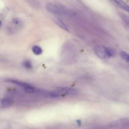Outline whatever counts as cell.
<instances>
[{
  "mask_svg": "<svg viewBox=\"0 0 129 129\" xmlns=\"http://www.w3.org/2000/svg\"><path fill=\"white\" fill-rule=\"evenodd\" d=\"M94 53L97 57L101 59L111 58L115 54L113 49L103 45L96 46L94 48Z\"/></svg>",
  "mask_w": 129,
  "mask_h": 129,
  "instance_id": "cell-1",
  "label": "cell"
},
{
  "mask_svg": "<svg viewBox=\"0 0 129 129\" xmlns=\"http://www.w3.org/2000/svg\"><path fill=\"white\" fill-rule=\"evenodd\" d=\"M1 26H2V22L0 21V27H1Z\"/></svg>",
  "mask_w": 129,
  "mask_h": 129,
  "instance_id": "cell-11",
  "label": "cell"
},
{
  "mask_svg": "<svg viewBox=\"0 0 129 129\" xmlns=\"http://www.w3.org/2000/svg\"><path fill=\"white\" fill-rule=\"evenodd\" d=\"M13 102L11 98L5 97L0 100V106L2 108H7L10 106Z\"/></svg>",
  "mask_w": 129,
  "mask_h": 129,
  "instance_id": "cell-5",
  "label": "cell"
},
{
  "mask_svg": "<svg viewBox=\"0 0 129 129\" xmlns=\"http://www.w3.org/2000/svg\"><path fill=\"white\" fill-rule=\"evenodd\" d=\"M23 66L27 69H31L32 68V64L29 60H25L23 63Z\"/></svg>",
  "mask_w": 129,
  "mask_h": 129,
  "instance_id": "cell-10",
  "label": "cell"
},
{
  "mask_svg": "<svg viewBox=\"0 0 129 129\" xmlns=\"http://www.w3.org/2000/svg\"><path fill=\"white\" fill-rule=\"evenodd\" d=\"M76 90L70 87H58L54 90L48 92V97H58L66 95H73L76 94Z\"/></svg>",
  "mask_w": 129,
  "mask_h": 129,
  "instance_id": "cell-2",
  "label": "cell"
},
{
  "mask_svg": "<svg viewBox=\"0 0 129 129\" xmlns=\"http://www.w3.org/2000/svg\"><path fill=\"white\" fill-rule=\"evenodd\" d=\"M113 1L119 8L126 12L129 13V5L125 3L122 0H111Z\"/></svg>",
  "mask_w": 129,
  "mask_h": 129,
  "instance_id": "cell-4",
  "label": "cell"
},
{
  "mask_svg": "<svg viewBox=\"0 0 129 129\" xmlns=\"http://www.w3.org/2000/svg\"><path fill=\"white\" fill-rule=\"evenodd\" d=\"M26 2L33 8H37L38 7V4L35 0H26Z\"/></svg>",
  "mask_w": 129,
  "mask_h": 129,
  "instance_id": "cell-9",
  "label": "cell"
},
{
  "mask_svg": "<svg viewBox=\"0 0 129 129\" xmlns=\"http://www.w3.org/2000/svg\"><path fill=\"white\" fill-rule=\"evenodd\" d=\"M120 56L121 58L124 60L125 61L129 62V54L124 52V51H121L120 52Z\"/></svg>",
  "mask_w": 129,
  "mask_h": 129,
  "instance_id": "cell-8",
  "label": "cell"
},
{
  "mask_svg": "<svg viewBox=\"0 0 129 129\" xmlns=\"http://www.w3.org/2000/svg\"><path fill=\"white\" fill-rule=\"evenodd\" d=\"M32 50L33 53L36 55H40L42 52V49H41V48L37 45L33 46L32 47Z\"/></svg>",
  "mask_w": 129,
  "mask_h": 129,
  "instance_id": "cell-6",
  "label": "cell"
},
{
  "mask_svg": "<svg viewBox=\"0 0 129 129\" xmlns=\"http://www.w3.org/2000/svg\"><path fill=\"white\" fill-rule=\"evenodd\" d=\"M55 22H56V23H57V24L59 27H60L61 28H62L63 29L65 30L66 31H69V29L68 28L67 26L65 25V24H64L62 21H61V20H59V19H57L55 20Z\"/></svg>",
  "mask_w": 129,
  "mask_h": 129,
  "instance_id": "cell-7",
  "label": "cell"
},
{
  "mask_svg": "<svg viewBox=\"0 0 129 129\" xmlns=\"http://www.w3.org/2000/svg\"><path fill=\"white\" fill-rule=\"evenodd\" d=\"M45 8L49 13L56 15H62L64 13V10L60 7L51 3L45 5Z\"/></svg>",
  "mask_w": 129,
  "mask_h": 129,
  "instance_id": "cell-3",
  "label": "cell"
}]
</instances>
